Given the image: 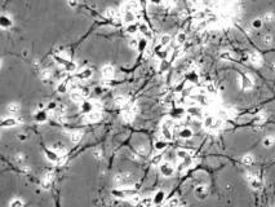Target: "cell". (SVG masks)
I'll list each match as a JSON object with an SVG mask.
<instances>
[{
    "mask_svg": "<svg viewBox=\"0 0 275 207\" xmlns=\"http://www.w3.org/2000/svg\"><path fill=\"white\" fill-rule=\"evenodd\" d=\"M160 172L162 175L165 176V177H171L173 173H174V167L169 163V162H164L160 164Z\"/></svg>",
    "mask_w": 275,
    "mask_h": 207,
    "instance_id": "obj_2",
    "label": "cell"
},
{
    "mask_svg": "<svg viewBox=\"0 0 275 207\" xmlns=\"http://www.w3.org/2000/svg\"><path fill=\"white\" fill-rule=\"evenodd\" d=\"M214 123H216V118H214L213 115H208V117H205L204 118V127L207 130H212L213 128V126H214Z\"/></svg>",
    "mask_w": 275,
    "mask_h": 207,
    "instance_id": "obj_9",
    "label": "cell"
},
{
    "mask_svg": "<svg viewBox=\"0 0 275 207\" xmlns=\"http://www.w3.org/2000/svg\"><path fill=\"white\" fill-rule=\"evenodd\" d=\"M162 133L165 140H172V128H162Z\"/></svg>",
    "mask_w": 275,
    "mask_h": 207,
    "instance_id": "obj_23",
    "label": "cell"
},
{
    "mask_svg": "<svg viewBox=\"0 0 275 207\" xmlns=\"http://www.w3.org/2000/svg\"><path fill=\"white\" fill-rule=\"evenodd\" d=\"M195 196L199 198V199H204L207 196H208V188L205 185H199L195 188Z\"/></svg>",
    "mask_w": 275,
    "mask_h": 207,
    "instance_id": "obj_5",
    "label": "cell"
},
{
    "mask_svg": "<svg viewBox=\"0 0 275 207\" xmlns=\"http://www.w3.org/2000/svg\"><path fill=\"white\" fill-rule=\"evenodd\" d=\"M151 2H152V3H155V4H159V3H160V0H151Z\"/></svg>",
    "mask_w": 275,
    "mask_h": 207,
    "instance_id": "obj_53",
    "label": "cell"
},
{
    "mask_svg": "<svg viewBox=\"0 0 275 207\" xmlns=\"http://www.w3.org/2000/svg\"><path fill=\"white\" fill-rule=\"evenodd\" d=\"M135 175L131 172H123V173H118L114 177V183L118 186H129L135 183Z\"/></svg>",
    "mask_w": 275,
    "mask_h": 207,
    "instance_id": "obj_1",
    "label": "cell"
},
{
    "mask_svg": "<svg viewBox=\"0 0 275 207\" xmlns=\"http://www.w3.org/2000/svg\"><path fill=\"white\" fill-rule=\"evenodd\" d=\"M99 119H101V113H99L98 110L91 111L89 114H85V117H84V121L85 122H92V123L98 122Z\"/></svg>",
    "mask_w": 275,
    "mask_h": 207,
    "instance_id": "obj_4",
    "label": "cell"
},
{
    "mask_svg": "<svg viewBox=\"0 0 275 207\" xmlns=\"http://www.w3.org/2000/svg\"><path fill=\"white\" fill-rule=\"evenodd\" d=\"M137 31V27L135 25H131V26H128V32L129 34H133V32H136Z\"/></svg>",
    "mask_w": 275,
    "mask_h": 207,
    "instance_id": "obj_45",
    "label": "cell"
},
{
    "mask_svg": "<svg viewBox=\"0 0 275 207\" xmlns=\"http://www.w3.org/2000/svg\"><path fill=\"white\" fill-rule=\"evenodd\" d=\"M56 108H57L56 102H51V104L48 105V109H52V110H53V109H56Z\"/></svg>",
    "mask_w": 275,
    "mask_h": 207,
    "instance_id": "obj_51",
    "label": "cell"
},
{
    "mask_svg": "<svg viewBox=\"0 0 275 207\" xmlns=\"http://www.w3.org/2000/svg\"><path fill=\"white\" fill-rule=\"evenodd\" d=\"M169 42H171V36H169V35H167V34L160 38V44H162V45H168Z\"/></svg>",
    "mask_w": 275,
    "mask_h": 207,
    "instance_id": "obj_29",
    "label": "cell"
},
{
    "mask_svg": "<svg viewBox=\"0 0 275 207\" xmlns=\"http://www.w3.org/2000/svg\"><path fill=\"white\" fill-rule=\"evenodd\" d=\"M247 179H248V181L251 183V185H252L253 189H260L261 188V180L256 175H253V173L248 172L247 173Z\"/></svg>",
    "mask_w": 275,
    "mask_h": 207,
    "instance_id": "obj_3",
    "label": "cell"
},
{
    "mask_svg": "<svg viewBox=\"0 0 275 207\" xmlns=\"http://www.w3.org/2000/svg\"><path fill=\"white\" fill-rule=\"evenodd\" d=\"M164 198H165V193L164 192H158L156 194H155V197H154V203H155V205H160V203L164 201Z\"/></svg>",
    "mask_w": 275,
    "mask_h": 207,
    "instance_id": "obj_15",
    "label": "cell"
},
{
    "mask_svg": "<svg viewBox=\"0 0 275 207\" xmlns=\"http://www.w3.org/2000/svg\"><path fill=\"white\" fill-rule=\"evenodd\" d=\"M265 119H266V115H265V114H258L256 118H254V123L261 124V123H264V122H265Z\"/></svg>",
    "mask_w": 275,
    "mask_h": 207,
    "instance_id": "obj_32",
    "label": "cell"
},
{
    "mask_svg": "<svg viewBox=\"0 0 275 207\" xmlns=\"http://www.w3.org/2000/svg\"><path fill=\"white\" fill-rule=\"evenodd\" d=\"M129 45H131V48H137V47H138V43H137L136 40H131Z\"/></svg>",
    "mask_w": 275,
    "mask_h": 207,
    "instance_id": "obj_49",
    "label": "cell"
},
{
    "mask_svg": "<svg viewBox=\"0 0 275 207\" xmlns=\"http://www.w3.org/2000/svg\"><path fill=\"white\" fill-rule=\"evenodd\" d=\"M252 25H253V27H254V29H260V27H261V25H262V22H261V19H254Z\"/></svg>",
    "mask_w": 275,
    "mask_h": 207,
    "instance_id": "obj_41",
    "label": "cell"
},
{
    "mask_svg": "<svg viewBox=\"0 0 275 207\" xmlns=\"http://www.w3.org/2000/svg\"><path fill=\"white\" fill-rule=\"evenodd\" d=\"M9 207H23V201H22V199L16 198V199H13V201L10 202Z\"/></svg>",
    "mask_w": 275,
    "mask_h": 207,
    "instance_id": "obj_27",
    "label": "cell"
},
{
    "mask_svg": "<svg viewBox=\"0 0 275 207\" xmlns=\"http://www.w3.org/2000/svg\"><path fill=\"white\" fill-rule=\"evenodd\" d=\"M93 155H95L96 159H101L102 158V151L99 149H95V150H93Z\"/></svg>",
    "mask_w": 275,
    "mask_h": 207,
    "instance_id": "obj_37",
    "label": "cell"
},
{
    "mask_svg": "<svg viewBox=\"0 0 275 207\" xmlns=\"http://www.w3.org/2000/svg\"><path fill=\"white\" fill-rule=\"evenodd\" d=\"M17 124H18V119H16V118H5L2 122L3 128H5V127H14Z\"/></svg>",
    "mask_w": 275,
    "mask_h": 207,
    "instance_id": "obj_8",
    "label": "cell"
},
{
    "mask_svg": "<svg viewBox=\"0 0 275 207\" xmlns=\"http://www.w3.org/2000/svg\"><path fill=\"white\" fill-rule=\"evenodd\" d=\"M40 77H42V79H48V78L51 77V74H49L48 71H45V70H44V71H42V74H40Z\"/></svg>",
    "mask_w": 275,
    "mask_h": 207,
    "instance_id": "obj_46",
    "label": "cell"
},
{
    "mask_svg": "<svg viewBox=\"0 0 275 207\" xmlns=\"http://www.w3.org/2000/svg\"><path fill=\"white\" fill-rule=\"evenodd\" d=\"M274 141H275V137H273V136H267V137L264 139L262 144H264L265 148H270L271 145H274Z\"/></svg>",
    "mask_w": 275,
    "mask_h": 207,
    "instance_id": "obj_21",
    "label": "cell"
},
{
    "mask_svg": "<svg viewBox=\"0 0 275 207\" xmlns=\"http://www.w3.org/2000/svg\"><path fill=\"white\" fill-rule=\"evenodd\" d=\"M152 206H154V198L151 197L141 198V202L137 205V207H152Z\"/></svg>",
    "mask_w": 275,
    "mask_h": 207,
    "instance_id": "obj_6",
    "label": "cell"
},
{
    "mask_svg": "<svg viewBox=\"0 0 275 207\" xmlns=\"http://www.w3.org/2000/svg\"><path fill=\"white\" fill-rule=\"evenodd\" d=\"M42 186H43V189L44 190H48L49 188H51V181H48V180H42Z\"/></svg>",
    "mask_w": 275,
    "mask_h": 207,
    "instance_id": "obj_36",
    "label": "cell"
},
{
    "mask_svg": "<svg viewBox=\"0 0 275 207\" xmlns=\"http://www.w3.org/2000/svg\"><path fill=\"white\" fill-rule=\"evenodd\" d=\"M66 89H67V88H66V84H63V83H62L61 85H58V92L65 93V92H66Z\"/></svg>",
    "mask_w": 275,
    "mask_h": 207,
    "instance_id": "obj_47",
    "label": "cell"
},
{
    "mask_svg": "<svg viewBox=\"0 0 275 207\" xmlns=\"http://www.w3.org/2000/svg\"><path fill=\"white\" fill-rule=\"evenodd\" d=\"M145 47H146V40L144 39V40H141V43H140V48H141V49H144Z\"/></svg>",
    "mask_w": 275,
    "mask_h": 207,
    "instance_id": "obj_50",
    "label": "cell"
},
{
    "mask_svg": "<svg viewBox=\"0 0 275 207\" xmlns=\"http://www.w3.org/2000/svg\"><path fill=\"white\" fill-rule=\"evenodd\" d=\"M241 162H243V164H245V166H251L254 162V158L251 154H247V155H244L243 158H241Z\"/></svg>",
    "mask_w": 275,
    "mask_h": 207,
    "instance_id": "obj_19",
    "label": "cell"
},
{
    "mask_svg": "<svg viewBox=\"0 0 275 207\" xmlns=\"http://www.w3.org/2000/svg\"><path fill=\"white\" fill-rule=\"evenodd\" d=\"M178 135H180V137H181V139H184V140H189V139H191V137H192V131H191L190 128H187V127H186V128H182V130L180 131Z\"/></svg>",
    "mask_w": 275,
    "mask_h": 207,
    "instance_id": "obj_11",
    "label": "cell"
},
{
    "mask_svg": "<svg viewBox=\"0 0 275 207\" xmlns=\"http://www.w3.org/2000/svg\"><path fill=\"white\" fill-rule=\"evenodd\" d=\"M65 69H66V71H71V72H72V71H75L76 65L74 64V62H69V61H67V62L65 64Z\"/></svg>",
    "mask_w": 275,
    "mask_h": 207,
    "instance_id": "obj_28",
    "label": "cell"
},
{
    "mask_svg": "<svg viewBox=\"0 0 275 207\" xmlns=\"http://www.w3.org/2000/svg\"><path fill=\"white\" fill-rule=\"evenodd\" d=\"M102 75H103L106 79L112 78V75H114V68H112L111 65H106V66H103V68H102Z\"/></svg>",
    "mask_w": 275,
    "mask_h": 207,
    "instance_id": "obj_10",
    "label": "cell"
},
{
    "mask_svg": "<svg viewBox=\"0 0 275 207\" xmlns=\"http://www.w3.org/2000/svg\"><path fill=\"white\" fill-rule=\"evenodd\" d=\"M187 113L191 115V117H195V118H202L203 117V113H202V110H200L199 108H196V106H191V108H189L187 109Z\"/></svg>",
    "mask_w": 275,
    "mask_h": 207,
    "instance_id": "obj_7",
    "label": "cell"
},
{
    "mask_svg": "<svg viewBox=\"0 0 275 207\" xmlns=\"http://www.w3.org/2000/svg\"><path fill=\"white\" fill-rule=\"evenodd\" d=\"M6 109H8V111L10 113V114H17V113L19 111V104H17V102H10Z\"/></svg>",
    "mask_w": 275,
    "mask_h": 207,
    "instance_id": "obj_16",
    "label": "cell"
},
{
    "mask_svg": "<svg viewBox=\"0 0 275 207\" xmlns=\"http://www.w3.org/2000/svg\"><path fill=\"white\" fill-rule=\"evenodd\" d=\"M14 159H16V162H17V163L22 164V163L25 162V159H26V158H25V155L22 154V153H18V154H16V158H14Z\"/></svg>",
    "mask_w": 275,
    "mask_h": 207,
    "instance_id": "obj_34",
    "label": "cell"
},
{
    "mask_svg": "<svg viewBox=\"0 0 275 207\" xmlns=\"http://www.w3.org/2000/svg\"><path fill=\"white\" fill-rule=\"evenodd\" d=\"M53 175H55L53 172H47L43 179H44V180H48V181H52V180H53Z\"/></svg>",
    "mask_w": 275,
    "mask_h": 207,
    "instance_id": "obj_39",
    "label": "cell"
},
{
    "mask_svg": "<svg viewBox=\"0 0 275 207\" xmlns=\"http://www.w3.org/2000/svg\"><path fill=\"white\" fill-rule=\"evenodd\" d=\"M177 157H178L180 159H184V161H186V159H189V158H190L189 153H187L186 150H178V151H177Z\"/></svg>",
    "mask_w": 275,
    "mask_h": 207,
    "instance_id": "obj_26",
    "label": "cell"
},
{
    "mask_svg": "<svg viewBox=\"0 0 275 207\" xmlns=\"http://www.w3.org/2000/svg\"><path fill=\"white\" fill-rule=\"evenodd\" d=\"M167 148V143L165 141H156L155 143V149L156 150H164Z\"/></svg>",
    "mask_w": 275,
    "mask_h": 207,
    "instance_id": "obj_31",
    "label": "cell"
},
{
    "mask_svg": "<svg viewBox=\"0 0 275 207\" xmlns=\"http://www.w3.org/2000/svg\"><path fill=\"white\" fill-rule=\"evenodd\" d=\"M265 42H266L267 44H270V43H271V36H270V35H266V36H265Z\"/></svg>",
    "mask_w": 275,
    "mask_h": 207,
    "instance_id": "obj_52",
    "label": "cell"
},
{
    "mask_svg": "<svg viewBox=\"0 0 275 207\" xmlns=\"http://www.w3.org/2000/svg\"><path fill=\"white\" fill-rule=\"evenodd\" d=\"M67 4L70 6H72V8H75V6L78 5V2H76V0H67Z\"/></svg>",
    "mask_w": 275,
    "mask_h": 207,
    "instance_id": "obj_48",
    "label": "cell"
},
{
    "mask_svg": "<svg viewBox=\"0 0 275 207\" xmlns=\"http://www.w3.org/2000/svg\"><path fill=\"white\" fill-rule=\"evenodd\" d=\"M35 118H36V121H38V122H45V121H47V114H45V111H38V113H36V115H35Z\"/></svg>",
    "mask_w": 275,
    "mask_h": 207,
    "instance_id": "obj_25",
    "label": "cell"
},
{
    "mask_svg": "<svg viewBox=\"0 0 275 207\" xmlns=\"http://www.w3.org/2000/svg\"><path fill=\"white\" fill-rule=\"evenodd\" d=\"M106 16H107V17H110V18H114V17L116 16L115 9H107V10H106Z\"/></svg>",
    "mask_w": 275,
    "mask_h": 207,
    "instance_id": "obj_38",
    "label": "cell"
},
{
    "mask_svg": "<svg viewBox=\"0 0 275 207\" xmlns=\"http://www.w3.org/2000/svg\"><path fill=\"white\" fill-rule=\"evenodd\" d=\"M2 25H3V27H6V26H10V19H8V18L3 17V22H2Z\"/></svg>",
    "mask_w": 275,
    "mask_h": 207,
    "instance_id": "obj_42",
    "label": "cell"
},
{
    "mask_svg": "<svg viewBox=\"0 0 275 207\" xmlns=\"http://www.w3.org/2000/svg\"><path fill=\"white\" fill-rule=\"evenodd\" d=\"M53 148H55V150L58 153L59 155H65V154H66V149H65V146H63L62 143H57V144H55V145H53Z\"/></svg>",
    "mask_w": 275,
    "mask_h": 207,
    "instance_id": "obj_17",
    "label": "cell"
},
{
    "mask_svg": "<svg viewBox=\"0 0 275 207\" xmlns=\"http://www.w3.org/2000/svg\"><path fill=\"white\" fill-rule=\"evenodd\" d=\"M178 203H180L178 198H172V199H169V201H168L167 206H169V207H178Z\"/></svg>",
    "mask_w": 275,
    "mask_h": 207,
    "instance_id": "obj_33",
    "label": "cell"
},
{
    "mask_svg": "<svg viewBox=\"0 0 275 207\" xmlns=\"http://www.w3.org/2000/svg\"><path fill=\"white\" fill-rule=\"evenodd\" d=\"M251 60H252V62H253V64H260V62H261V58H260V56H257V55H252Z\"/></svg>",
    "mask_w": 275,
    "mask_h": 207,
    "instance_id": "obj_40",
    "label": "cell"
},
{
    "mask_svg": "<svg viewBox=\"0 0 275 207\" xmlns=\"http://www.w3.org/2000/svg\"><path fill=\"white\" fill-rule=\"evenodd\" d=\"M265 19L267 22H271V21H274V14H271V13H267V14L265 16Z\"/></svg>",
    "mask_w": 275,
    "mask_h": 207,
    "instance_id": "obj_43",
    "label": "cell"
},
{
    "mask_svg": "<svg viewBox=\"0 0 275 207\" xmlns=\"http://www.w3.org/2000/svg\"><path fill=\"white\" fill-rule=\"evenodd\" d=\"M70 140H71L72 144H78L80 140H82V133H80V132H74V133H71Z\"/></svg>",
    "mask_w": 275,
    "mask_h": 207,
    "instance_id": "obj_20",
    "label": "cell"
},
{
    "mask_svg": "<svg viewBox=\"0 0 275 207\" xmlns=\"http://www.w3.org/2000/svg\"><path fill=\"white\" fill-rule=\"evenodd\" d=\"M92 74H93L92 70L87 69V70H84V71H83V72H82V74H80L79 77L82 78V79H88V78H91V77H92Z\"/></svg>",
    "mask_w": 275,
    "mask_h": 207,
    "instance_id": "obj_30",
    "label": "cell"
},
{
    "mask_svg": "<svg viewBox=\"0 0 275 207\" xmlns=\"http://www.w3.org/2000/svg\"><path fill=\"white\" fill-rule=\"evenodd\" d=\"M185 40H186V35H185V32H180V34L177 35V42H178L180 44H182Z\"/></svg>",
    "mask_w": 275,
    "mask_h": 207,
    "instance_id": "obj_35",
    "label": "cell"
},
{
    "mask_svg": "<svg viewBox=\"0 0 275 207\" xmlns=\"http://www.w3.org/2000/svg\"><path fill=\"white\" fill-rule=\"evenodd\" d=\"M138 153H140L141 155H145V154H147V149L144 148V146H140V148H138Z\"/></svg>",
    "mask_w": 275,
    "mask_h": 207,
    "instance_id": "obj_44",
    "label": "cell"
},
{
    "mask_svg": "<svg viewBox=\"0 0 275 207\" xmlns=\"http://www.w3.org/2000/svg\"><path fill=\"white\" fill-rule=\"evenodd\" d=\"M80 109H82V111L84 113V114H89L91 111H93V102H83L82 106H80Z\"/></svg>",
    "mask_w": 275,
    "mask_h": 207,
    "instance_id": "obj_14",
    "label": "cell"
},
{
    "mask_svg": "<svg viewBox=\"0 0 275 207\" xmlns=\"http://www.w3.org/2000/svg\"><path fill=\"white\" fill-rule=\"evenodd\" d=\"M163 163V155L162 154H156L151 158V164L152 166H160Z\"/></svg>",
    "mask_w": 275,
    "mask_h": 207,
    "instance_id": "obj_18",
    "label": "cell"
},
{
    "mask_svg": "<svg viewBox=\"0 0 275 207\" xmlns=\"http://www.w3.org/2000/svg\"><path fill=\"white\" fill-rule=\"evenodd\" d=\"M45 155H47V159H49L51 162H57L59 159V154L57 151H51V150H47L45 151Z\"/></svg>",
    "mask_w": 275,
    "mask_h": 207,
    "instance_id": "obj_12",
    "label": "cell"
},
{
    "mask_svg": "<svg viewBox=\"0 0 275 207\" xmlns=\"http://www.w3.org/2000/svg\"><path fill=\"white\" fill-rule=\"evenodd\" d=\"M123 119H124L125 122H132L133 119H135V113L131 110V108L127 109V110H124V113H123Z\"/></svg>",
    "mask_w": 275,
    "mask_h": 207,
    "instance_id": "obj_13",
    "label": "cell"
},
{
    "mask_svg": "<svg viewBox=\"0 0 275 207\" xmlns=\"http://www.w3.org/2000/svg\"><path fill=\"white\" fill-rule=\"evenodd\" d=\"M82 98H83V95H82V93H79V92H76V91L71 92V100H72V101H75V102H82Z\"/></svg>",
    "mask_w": 275,
    "mask_h": 207,
    "instance_id": "obj_22",
    "label": "cell"
},
{
    "mask_svg": "<svg viewBox=\"0 0 275 207\" xmlns=\"http://www.w3.org/2000/svg\"><path fill=\"white\" fill-rule=\"evenodd\" d=\"M125 104H127V100H125V97H123V96H118V97H115V105L116 106H125Z\"/></svg>",
    "mask_w": 275,
    "mask_h": 207,
    "instance_id": "obj_24",
    "label": "cell"
}]
</instances>
